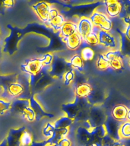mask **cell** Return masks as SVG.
Masks as SVG:
<instances>
[{
	"mask_svg": "<svg viewBox=\"0 0 130 146\" xmlns=\"http://www.w3.org/2000/svg\"><path fill=\"white\" fill-rule=\"evenodd\" d=\"M89 18L91 19V22L93 23L94 26L99 27L100 30L109 32L113 29V21L106 14L100 13L94 10Z\"/></svg>",
	"mask_w": 130,
	"mask_h": 146,
	"instance_id": "obj_1",
	"label": "cell"
},
{
	"mask_svg": "<svg viewBox=\"0 0 130 146\" xmlns=\"http://www.w3.org/2000/svg\"><path fill=\"white\" fill-rule=\"evenodd\" d=\"M53 58H54V56L51 53H46V54L44 55L43 58H41L43 67H50L52 61H53Z\"/></svg>",
	"mask_w": 130,
	"mask_h": 146,
	"instance_id": "obj_33",
	"label": "cell"
},
{
	"mask_svg": "<svg viewBox=\"0 0 130 146\" xmlns=\"http://www.w3.org/2000/svg\"><path fill=\"white\" fill-rule=\"evenodd\" d=\"M73 123V119L68 116H62L59 119H57L54 123L55 129H66L68 128Z\"/></svg>",
	"mask_w": 130,
	"mask_h": 146,
	"instance_id": "obj_21",
	"label": "cell"
},
{
	"mask_svg": "<svg viewBox=\"0 0 130 146\" xmlns=\"http://www.w3.org/2000/svg\"><path fill=\"white\" fill-rule=\"evenodd\" d=\"M129 108L125 105L118 104L112 110L111 116L119 122H124L127 120V113Z\"/></svg>",
	"mask_w": 130,
	"mask_h": 146,
	"instance_id": "obj_11",
	"label": "cell"
},
{
	"mask_svg": "<svg viewBox=\"0 0 130 146\" xmlns=\"http://www.w3.org/2000/svg\"><path fill=\"white\" fill-rule=\"evenodd\" d=\"M104 1H105V0H102V2H104Z\"/></svg>",
	"mask_w": 130,
	"mask_h": 146,
	"instance_id": "obj_48",
	"label": "cell"
},
{
	"mask_svg": "<svg viewBox=\"0 0 130 146\" xmlns=\"http://www.w3.org/2000/svg\"><path fill=\"white\" fill-rule=\"evenodd\" d=\"M123 145H124V146H130V139H126V141Z\"/></svg>",
	"mask_w": 130,
	"mask_h": 146,
	"instance_id": "obj_43",
	"label": "cell"
},
{
	"mask_svg": "<svg viewBox=\"0 0 130 146\" xmlns=\"http://www.w3.org/2000/svg\"><path fill=\"white\" fill-rule=\"evenodd\" d=\"M65 22H66V21H65L64 16L62 15L59 14L56 17H55V18H53L51 20L48 21L46 24L50 27H52L54 31H59Z\"/></svg>",
	"mask_w": 130,
	"mask_h": 146,
	"instance_id": "obj_18",
	"label": "cell"
},
{
	"mask_svg": "<svg viewBox=\"0 0 130 146\" xmlns=\"http://www.w3.org/2000/svg\"><path fill=\"white\" fill-rule=\"evenodd\" d=\"M119 123L120 122L116 120L110 115V116H107V119L103 124L107 130V135L116 141H119V140H121L119 135V127L121 124Z\"/></svg>",
	"mask_w": 130,
	"mask_h": 146,
	"instance_id": "obj_3",
	"label": "cell"
},
{
	"mask_svg": "<svg viewBox=\"0 0 130 146\" xmlns=\"http://www.w3.org/2000/svg\"><path fill=\"white\" fill-rule=\"evenodd\" d=\"M84 43H86L88 45L90 46H97L99 43V38H98V34L97 32L92 31L91 34H89L83 40Z\"/></svg>",
	"mask_w": 130,
	"mask_h": 146,
	"instance_id": "obj_27",
	"label": "cell"
},
{
	"mask_svg": "<svg viewBox=\"0 0 130 146\" xmlns=\"http://www.w3.org/2000/svg\"><path fill=\"white\" fill-rule=\"evenodd\" d=\"M107 116L102 108L98 105H94L91 107L88 113V123L91 128L97 127L103 125L107 119Z\"/></svg>",
	"mask_w": 130,
	"mask_h": 146,
	"instance_id": "obj_2",
	"label": "cell"
},
{
	"mask_svg": "<svg viewBox=\"0 0 130 146\" xmlns=\"http://www.w3.org/2000/svg\"><path fill=\"white\" fill-rule=\"evenodd\" d=\"M77 33V24L72 21H66L59 31V36L66 38L72 34Z\"/></svg>",
	"mask_w": 130,
	"mask_h": 146,
	"instance_id": "obj_13",
	"label": "cell"
},
{
	"mask_svg": "<svg viewBox=\"0 0 130 146\" xmlns=\"http://www.w3.org/2000/svg\"><path fill=\"white\" fill-rule=\"evenodd\" d=\"M94 25L89 17H82L77 23V32L84 40L89 34L93 31Z\"/></svg>",
	"mask_w": 130,
	"mask_h": 146,
	"instance_id": "obj_6",
	"label": "cell"
},
{
	"mask_svg": "<svg viewBox=\"0 0 130 146\" xmlns=\"http://www.w3.org/2000/svg\"><path fill=\"white\" fill-rule=\"evenodd\" d=\"M58 15H59V11L56 9H55V8H51V9L50 10V12H49V15H48V21L51 20V19H52L55 17H56Z\"/></svg>",
	"mask_w": 130,
	"mask_h": 146,
	"instance_id": "obj_37",
	"label": "cell"
},
{
	"mask_svg": "<svg viewBox=\"0 0 130 146\" xmlns=\"http://www.w3.org/2000/svg\"><path fill=\"white\" fill-rule=\"evenodd\" d=\"M11 103L5 100L3 98H0V116L4 115L5 113L11 110Z\"/></svg>",
	"mask_w": 130,
	"mask_h": 146,
	"instance_id": "obj_31",
	"label": "cell"
},
{
	"mask_svg": "<svg viewBox=\"0 0 130 146\" xmlns=\"http://www.w3.org/2000/svg\"><path fill=\"white\" fill-rule=\"evenodd\" d=\"M105 6H106V14L109 18H116L119 16L123 9V6L120 2L113 4L107 5H105Z\"/></svg>",
	"mask_w": 130,
	"mask_h": 146,
	"instance_id": "obj_15",
	"label": "cell"
},
{
	"mask_svg": "<svg viewBox=\"0 0 130 146\" xmlns=\"http://www.w3.org/2000/svg\"><path fill=\"white\" fill-rule=\"evenodd\" d=\"M94 55H95L94 50L89 46H85L81 51V56H82V59L84 60V62L93 60L94 58Z\"/></svg>",
	"mask_w": 130,
	"mask_h": 146,
	"instance_id": "obj_23",
	"label": "cell"
},
{
	"mask_svg": "<svg viewBox=\"0 0 130 146\" xmlns=\"http://www.w3.org/2000/svg\"><path fill=\"white\" fill-rule=\"evenodd\" d=\"M30 106V100H25V99H18L11 103V110L14 112L21 113L26 107Z\"/></svg>",
	"mask_w": 130,
	"mask_h": 146,
	"instance_id": "obj_19",
	"label": "cell"
},
{
	"mask_svg": "<svg viewBox=\"0 0 130 146\" xmlns=\"http://www.w3.org/2000/svg\"><path fill=\"white\" fill-rule=\"evenodd\" d=\"M35 12L36 13L39 18L42 21L46 22L48 21V15H49V12L50 10L51 9V6L49 3L46 2H39L36 4H34L32 6Z\"/></svg>",
	"mask_w": 130,
	"mask_h": 146,
	"instance_id": "obj_9",
	"label": "cell"
},
{
	"mask_svg": "<svg viewBox=\"0 0 130 146\" xmlns=\"http://www.w3.org/2000/svg\"><path fill=\"white\" fill-rule=\"evenodd\" d=\"M69 65H70L73 68H75L77 71L82 72L84 70V60L82 59L81 55L75 54L71 58L69 61Z\"/></svg>",
	"mask_w": 130,
	"mask_h": 146,
	"instance_id": "obj_20",
	"label": "cell"
},
{
	"mask_svg": "<svg viewBox=\"0 0 130 146\" xmlns=\"http://www.w3.org/2000/svg\"><path fill=\"white\" fill-rule=\"evenodd\" d=\"M62 40L66 43L67 48L72 50H75L78 49L83 43V39L78 32L66 37V38L62 39Z\"/></svg>",
	"mask_w": 130,
	"mask_h": 146,
	"instance_id": "obj_10",
	"label": "cell"
},
{
	"mask_svg": "<svg viewBox=\"0 0 130 146\" xmlns=\"http://www.w3.org/2000/svg\"><path fill=\"white\" fill-rule=\"evenodd\" d=\"M97 67L99 70L105 71L109 68V61L104 54H100L97 60Z\"/></svg>",
	"mask_w": 130,
	"mask_h": 146,
	"instance_id": "obj_25",
	"label": "cell"
},
{
	"mask_svg": "<svg viewBox=\"0 0 130 146\" xmlns=\"http://www.w3.org/2000/svg\"><path fill=\"white\" fill-rule=\"evenodd\" d=\"M105 56L107 57L109 61L112 60V59H115V58H117V57H120L122 58L123 55L122 54L120 50H111V51H109L105 53Z\"/></svg>",
	"mask_w": 130,
	"mask_h": 146,
	"instance_id": "obj_34",
	"label": "cell"
},
{
	"mask_svg": "<svg viewBox=\"0 0 130 146\" xmlns=\"http://www.w3.org/2000/svg\"><path fill=\"white\" fill-rule=\"evenodd\" d=\"M124 34H125V36H126V38L130 41V24L126 25L125 29V31H124Z\"/></svg>",
	"mask_w": 130,
	"mask_h": 146,
	"instance_id": "obj_40",
	"label": "cell"
},
{
	"mask_svg": "<svg viewBox=\"0 0 130 146\" xmlns=\"http://www.w3.org/2000/svg\"><path fill=\"white\" fill-rule=\"evenodd\" d=\"M103 94L99 90H92L91 93L88 95V97L87 98L89 104H91L92 105H98L100 104V103H102L103 100Z\"/></svg>",
	"mask_w": 130,
	"mask_h": 146,
	"instance_id": "obj_17",
	"label": "cell"
},
{
	"mask_svg": "<svg viewBox=\"0 0 130 146\" xmlns=\"http://www.w3.org/2000/svg\"><path fill=\"white\" fill-rule=\"evenodd\" d=\"M32 141L33 139H32L31 135L30 134L29 132L25 131L21 136L20 145L21 146H31V145L33 143Z\"/></svg>",
	"mask_w": 130,
	"mask_h": 146,
	"instance_id": "obj_29",
	"label": "cell"
},
{
	"mask_svg": "<svg viewBox=\"0 0 130 146\" xmlns=\"http://www.w3.org/2000/svg\"><path fill=\"white\" fill-rule=\"evenodd\" d=\"M46 146H55V145H46Z\"/></svg>",
	"mask_w": 130,
	"mask_h": 146,
	"instance_id": "obj_46",
	"label": "cell"
},
{
	"mask_svg": "<svg viewBox=\"0 0 130 146\" xmlns=\"http://www.w3.org/2000/svg\"><path fill=\"white\" fill-rule=\"evenodd\" d=\"M119 135L121 139H130V121L126 120L122 123L119 127Z\"/></svg>",
	"mask_w": 130,
	"mask_h": 146,
	"instance_id": "obj_24",
	"label": "cell"
},
{
	"mask_svg": "<svg viewBox=\"0 0 130 146\" xmlns=\"http://www.w3.org/2000/svg\"><path fill=\"white\" fill-rule=\"evenodd\" d=\"M55 131V127L54 125L51 124V123H48L46 126L43 130V135H45V136H47L49 138H51L53 134V132Z\"/></svg>",
	"mask_w": 130,
	"mask_h": 146,
	"instance_id": "obj_35",
	"label": "cell"
},
{
	"mask_svg": "<svg viewBox=\"0 0 130 146\" xmlns=\"http://www.w3.org/2000/svg\"><path fill=\"white\" fill-rule=\"evenodd\" d=\"M91 129H88L84 126H81L78 129L76 139L82 145L88 146L94 142L93 135L91 131Z\"/></svg>",
	"mask_w": 130,
	"mask_h": 146,
	"instance_id": "obj_8",
	"label": "cell"
},
{
	"mask_svg": "<svg viewBox=\"0 0 130 146\" xmlns=\"http://www.w3.org/2000/svg\"><path fill=\"white\" fill-rule=\"evenodd\" d=\"M21 69L30 76L38 75L43 69V65L41 59H34L28 60L26 63L21 65Z\"/></svg>",
	"mask_w": 130,
	"mask_h": 146,
	"instance_id": "obj_4",
	"label": "cell"
},
{
	"mask_svg": "<svg viewBox=\"0 0 130 146\" xmlns=\"http://www.w3.org/2000/svg\"><path fill=\"white\" fill-rule=\"evenodd\" d=\"M116 141L109 135H106L102 139V146H113Z\"/></svg>",
	"mask_w": 130,
	"mask_h": 146,
	"instance_id": "obj_36",
	"label": "cell"
},
{
	"mask_svg": "<svg viewBox=\"0 0 130 146\" xmlns=\"http://www.w3.org/2000/svg\"><path fill=\"white\" fill-rule=\"evenodd\" d=\"M63 2H70V1H72V0H62Z\"/></svg>",
	"mask_w": 130,
	"mask_h": 146,
	"instance_id": "obj_45",
	"label": "cell"
},
{
	"mask_svg": "<svg viewBox=\"0 0 130 146\" xmlns=\"http://www.w3.org/2000/svg\"><path fill=\"white\" fill-rule=\"evenodd\" d=\"M62 110L66 113V116H68L72 119L76 118L81 111L79 106L75 101V103H72V104H67L63 105Z\"/></svg>",
	"mask_w": 130,
	"mask_h": 146,
	"instance_id": "obj_14",
	"label": "cell"
},
{
	"mask_svg": "<svg viewBox=\"0 0 130 146\" xmlns=\"http://www.w3.org/2000/svg\"><path fill=\"white\" fill-rule=\"evenodd\" d=\"M67 65L68 63L63 59L56 56L53 58V61L50 66V73L56 77L63 76L65 72L67 71Z\"/></svg>",
	"mask_w": 130,
	"mask_h": 146,
	"instance_id": "obj_5",
	"label": "cell"
},
{
	"mask_svg": "<svg viewBox=\"0 0 130 146\" xmlns=\"http://www.w3.org/2000/svg\"><path fill=\"white\" fill-rule=\"evenodd\" d=\"M21 113L26 120L29 121V122H33L36 119V113L31 106L26 107Z\"/></svg>",
	"mask_w": 130,
	"mask_h": 146,
	"instance_id": "obj_28",
	"label": "cell"
},
{
	"mask_svg": "<svg viewBox=\"0 0 130 146\" xmlns=\"http://www.w3.org/2000/svg\"><path fill=\"white\" fill-rule=\"evenodd\" d=\"M119 1H123V0H119Z\"/></svg>",
	"mask_w": 130,
	"mask_h": 146,
	"instance_id": "obj_49",
	"label": "cell"
},
{
	"mask_svg": "<svg viewBox=\"0 0 130 146\" xmlns=\"http://www.w3.org/2000/svg\"><path fill=\"white\" fill-rule=\"evenodd\" d=\"M92 87L88 83H82L77 85L75 88L76 97L80 98H87L92 91Z\"/></svg>",
	"mask_w": 130,
	"mask_h": 146,
	"instance_id": "obj_16",
	"label": "cell"
},
{
	"mask_svg": "<svg viewBox=\"0 0 130 146\" xmlns=\"http://www.w3.org/2000/svg\"><path fill=\"white\" fill-rule=\"evenodd\" d=\"M109 67L115 71H119L123 67V59L120 57H117L109 61Z\"/></svg>",
	"mask_w": 130,
	"mask_h": 146,
	"instance_id": "obj_30",
	"label": "cell"
},
{
	"mask_svg": "<svg viewBox=\"0 0 130 146\" xmlns=\"http://www.w3.org/2000/svg\"><path fill=\"white\" fill-rule=\"evenodd\" d=\"M129 65L130 66V59H129Z\"/></svg>",
	"mask_w": 130,
	"mask_h": 146,
	"instance_id": "obj_47",
	"label": "cell"
},
{
	"mask_svg": "<svg viewBox=\"0 0 130 146\" xmlns=\"http://www.w3.org/2000/svg\"><path fill=\"white\" fill-rule=\"evenodd\" d=\"M119 2V0H105L103 3L104 5H109V4H113V3H116V2Z\"/></svg>",
	"mask_w": 130,
	"mask_h": 146,
	"instance_id": "obj_41",
	"label": "cell"
},
{
	"mask_svg": "<svg viewBox=\"0 0 130 146\" xmlns=\"http://www.w3.org/2000/svg\"><path fill=\"white\" fill-rule=\"evenodd\" d=\"M99 43L110 49H116L117 47V41L116 37L112 35L109 31L100 30L98 33Z\"/></svg>",
	"mask_w": 130,
	"mask_h": 146,
	"instance_id": "obj_7",
	"label": "cell"
},
{
	"mask_svg": "<svg viewBox=\"0 0 130 146\" xmlns=\"http://www.w3.org/2000/svg\"><path fill=\"white\" fill-rule=\"evenodd\" d=\"M56 146H72V142L68 138H63L58 142Z\"/></svg>",
	"mask_w": 130,
	"mask_h": 146,
	"instance_id": "obj_38",
	"label": "cell"
},
{
	"mask_svg": "<svg viewBox=\"0 0 130 146\" xmlns=\"http://www.w3.org/2000/svg\"><path fill=\"white\" fill-rule=\"evenodd\" d=\"M31 146H46V142H34Z\"/></svg>",
	"mask_w": 130,
	"mask_h": 146,
	"instance_id": "obj_42",
	"label": "cell"
},
{
	"mask_svg": "<svg viewBox=\"0 0 130 146\" xmlns=\"http://www.w3.org/2000/svg\"><path fill=\"white\" fill-rule=\"evenodd\" d=\"M75 72H74L73 69H69V70L66 71L63 75L65 84L66 85H69L75 80Z\"/></svg>",
	"mask_w": 130,
	"mask_h": 146,
	"instance_id": "obj_32",
	"label": "cell"
},
{
	"mask_svg": "<svg viewBox=\"0 0 130 146\" xmlns=\"http://www.w3.org/2000/svg\"><path fill=\"white\" fill-rule=\"evenodd\" d=\"M120 51L123 56H130V41L126 38L125 34H121Z\"/></svg>",
	"mask_w": 130,
	"mask_h": 146,
	"instance_id": "obj_22",
	"label": "cell"
},
{
	"mask_svg": "<svg viewBox=\"0 0 130 146\" xmlns=\"http://www.w3.org/2000/svg\"><path fill=\"white\" fill-rule=\"evenodd\" d=\"M2 4L5 8H11L15 5V0H2Z\"/></svg>",
	"mask_w": 130,
	"mask_h": 146,
	"instance_id": "obj_39",
	"label": "cell"
},
{
	"mask_svg": "<svg viewBox=\"0 0 130 146\" xmlns=\"http://www.w3.org/2000/svg\"><path fill=\"white\" fill-rule=\"evenodd\" d=\"M127 120L130 121V109H129L127 113Z\"/></svg>",
	"mask_w": 130,
	"mask_h": 146,
	"instance_id": "obj_44",
	"label": "cell"
},
{
	"mask_svg": "<svg viewBox=\"0 0 130 146\" xmlns=\"http://www.w3.org/2000/svg\"><path fill=\"white\" fill-rule=\"evenodd\" d=\"M30 106L31 107V108L34 110L35 113H36V119L37 116H47L48 115V114H46L45 112L43 111L42 107L40 106V104L36 102L34 98H32L31 100H30Z\"/></svg>",
	"mask_w": 130,
	"mask_h": 146,
	"instance_id": "obj_26",
	"label": "cell"
},
{
	"mask_svg": "<svg viewBox=\"0 0 130 146\" xmlns=\"http://www.w3.org/2000/svg\"><path fill=\"white\" fill-rule=\"evenodd\" d=\"M6 91L7 94L11 98H18V97H21V94L24 93L25 88L21 83L15 81V82H11V84L7 87L6 90L5 91L4 93H5Z\"/></svg>",
	"mask_w": 130,
	"mask_h": 146,
	"instance_id": "obj_12",
	"label": "cell"
}]
</instances>
